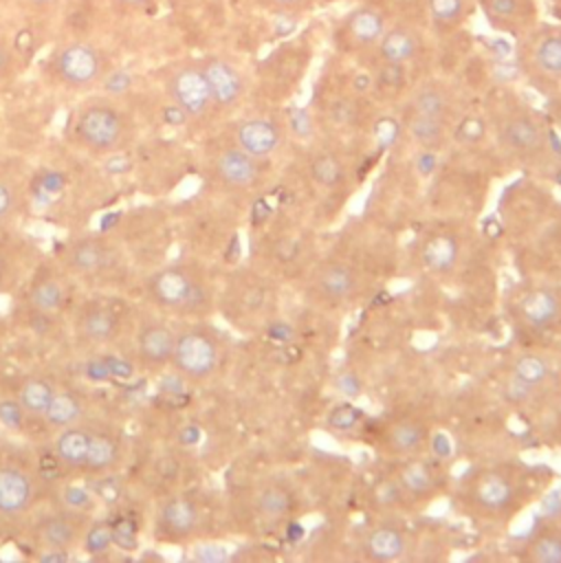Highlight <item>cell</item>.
Instances as JSON below:
<instances>
[{"label":"cell","mask_w":561,"mask_h":563,"mask_svg":"<svg viewBox=\"0 0 561 563\" xmlns=\"http://www.w3.org/2000/svg\"><path fill=\"white\" fill-rule=\"evenodd\" d=\"M359 422H361V411L350 402H341L332 407L328 413V427L334 431H352Z\"/></svg>","instance_id":"39"},{"label":"cell","mask_w":561,"mask_h":563,"mask_svg":"<svg viewBox=\"0 0 561 563\" xmlns=\"http://www.w3.org/2000/svg\"><path fill=\"white\" fill-rule=\"evenodd\" d=\"M548 374H550V367H548L546 358L539 356V354H524L513 365V376L519 383L528 385L530 389L541 385L548 378Z\"/></svg>","instance_id":"35"},{"label":"cell","mask_w":561,"mask_h":563,"mask_svg":"<svg viewBox=\"0 0 561 563\" xmlns=\"http://www.w3.org/2000/svg\"><path fill=\"white\" fill-rule=\"evenodd\" d=\"M420 51V33L411 26L398 24L385 29L383 37L376 44V57L385 64H407Z\"/></svg>","instance_id":"14"},{"label":"cell","mask_w":561,"mask_h":563,"mask_svg":"<svg viewBox=\"0 0 561 563\" xmlns=\"http://www.w3.org/2000/svg\"><path fill=\"white\" fill-rule=\"evenodd\" d=\"M33 501L31 477L11 464L0 466V515L13 517L24 512Z\"/></svg>","instance_id":"12"},{"label":"cell","mask_w":561,"mask_h":563,"mask_svg":"<svg viewBox=\"0 0 561 563\" xmlns=\"http://www.w3.org/2000/svg\"><path fill=\"white\" fill-rule=\"evenodd\" d=\"M0 277H2V257H0Z\"/></svg>","instance_id":"62"},{"label":"cell","mask_w":561,"mask_h":563,"mask_svg":"<svg viewBox=\"0 0 561 563\" xmlns=\"http://www.w3.org/2000/svg\"><path fill=\"white\" fill-rule=\"evenodd\" d=\"M277 7H282V9H301V7H306L310 0H273Z\"/></svg>","instance_id":"58"},{"label":"cell","mask_w":561,"mask_h":563,"mask_svg":"<svg viewBox=\"0 0 561 563\" xmlns=\"http://www.w3.org/2000/svg\"><path fill=\"white\" fill-rule=\"evenodd\" d=\"M81 413H84V402L75 391H55L42 418L51 427L64 429V427L77 424Z\"/></svg>","instance_id":"28"},{"label":"cell","mask_w":561,"mask_h":563,"mask_svg":"<svg viewBox=\"0 0 561 563\" xmlns=\"http://www.w3.org/2000/svg\"><path fill=\"white\" fill-rule=\"evenodd\" d=\"M486 134V125L480 117H466L455 128V139L460 143H480Z\"/></svg>","instance_id":"42"},{"label":"cell","mask_w":561,"mask_h":563,"mask_svg":"<svg viewBox=\"0 0 561 563\" xmlns=\"http://www.w3.org/2000/svg\"><path fill=\"white\" fill-rule=\"evenodd\" d=\"M517 308L524 323L530 328H546L559 317L561 303L550 288H530L521 295Z\"/></svg>","instance_id":"17"},{"label":"cell","mask_w":561,"mask_h":563,"mask_svg":"<svg viewBox=\"0 0 561 563\" xmlns=\"http://www.w3.org/2000/svg\"><path fill=\"white\" fill-rule=\"evenodd\" d=\"M427 440V431L425 427L418 422V420H398L392 424L389 433H387V442L392 446L394 453H400V455H414L422 449Z\"/></svg>","instance_id":"30"},{"label":"cell","mask_w":561,"mask_h":563,"mask_svg":"<svg viewBox=\"0 0 561 563\" xmlns=\"http://www.w3.org/2000/svg\"><path fill=\"white\" fill-rule=\"evenodd\" d=\"M398 479L403 484V488L411 495H427L433 488V473L425 462H407L400 473Z\"/></svg>","instance_id":"36"},{"label":"cell","mask_w":561,"mask_h":563,"mask_svg":"<svg viewBox=\"0 0 561 563\" xmlns=\"http://www.w3.org/2000/svg\"><path fill=\"white\" fill-rule=\"evenodd\" d=\"M62 501L68 510H86L92 506V497L81 486H66L62 493Z\"/></svg>","instance_id":"45"},{"label":"cell","mask_w":561,"mask_h":563,"mask_svg":"<svg viewBox=\"0 0 561 563\" xmlns=\"http://www.w3.org/2000/svg\"><path fill=\"white\" fill-rule=\"evenodd\" d=\"M180 438H183L185 444H191V442H196V438H198V429L189 427V429H185V431L180 433Z\"/></svg>","instance_id":"60"},{"label":"cell","mask_w":561,"mask_h":563,"mask_svg":"<svg viewBox=\"0 0 561 563\" xmlns=\"http://www.w3.org/2000/svg\"><path fill=\"white\" fill-rule=\"evenodd\" d=\"M26 2H29V4H33V7H42V9H44V7H51V4H57V2H59V0H26Z\"/></svg>","instance_id":"61"},{"label":"cell","mask_w":561,"mask_h":563,"mask_svg":"<svg viewBox=\"0 0 561 563\" xmlns=\"http://www.w3.org/2000/svg\"><path fill=\"white\" fill-rule=\"evenodd\" d=\"M112 543L121 548H134L136 545V530L130 519H119L112 523Z\"/></svg>","instance_id":"46"},{"label":"cell","mask_w":561,"mask_h":563,"mask_svg":"<svg viewBox=\"0 0 561 563\" xmlns=\"http://www.w3.org/2000/svg\"><path fill=\"white\" fill-rule=\"evenodd\" d=\"M282 143V132L271 119H246L235 128V145L246 154L262 158L273 154Z\"/></svg>","instance_id":"11"},{"label":"cell","mask_w":561,"mask_h":563,"mask_svg":"<svg viewBox=\"0 0 561 563\" xmlns=\"http://www.w3.org/2000/svg\"><path fill=\"white\" fill-rule=\"evenodd\" d=\"M559 119H561V106H559Z\"/></svg>","instance_id":"63"},{"label":"cell","mask_w":561,"mask_h":563,"mask_svg":"<svg viewBox=\"0 0 561 563\" xmlns=\"http://www.w3.org/2000/svg\"><path fill=\"white\" fill-rule=\"evenodd\" d=\"M194 556L198 561H205V563H218V561L227 559V550L222 545H216V543H205V545L196 548Z\"/></svg>","instance_id":"47"},{"label":"cell","mask_w":561,"mask_h":563,"mask_svg":"<svg viewBox=\"0 0 561 563\" xmlns=\"http://www.w3.org/2000/svg\"><path fill=\"white\" fill-rule=\"evenodd\" d=\"M521 59L537 77L561 81V24H535L524 33Z\"/></svg>","instance_id":"5"},{"label":"cell","mask_w":561,"mask_h":563,"mask_svg":"<svg viewBox=\"0 0 561 563\" xmlns=\"http://www.w3.org/2000/svg\"><path fill=\"white\" fill-rule=\"evenodd\" d=\"M198 523V506L189 497H172L158 510V530L165 537L183 539L194 532Z\"/></svg>","instance_id":"16"},{"label":"cell","mask_w":561,"mask_h":563,"mask_svg":"<svg viewBox=\"0 0 561 563\" xmlns=\"http://www.w3.org/2000/svg\"><path fill=\"white\" fill-rule=\"evenodd\" d=\"M125 9H145L152 4V0H117Z\"/></svg>","instance_id":"59"},{"label":"cell","mask_w":561,"mask_h":563,"mask_svg":"<svg viewBox=\"0 0 561 563\" xmlns=\"http://www.w3.org/2000/svg\"><path fill=\"white\" fill-rule=\"evenodd\" d=\"M68 559V554H66V550H62V548H48V552H44L42 556H40V561H44V563H57V561H66Z\"/></svg>","instance_id":"56"},{"label":"cell","mask_w":561,"mask_h":563,"mask_svg":"<svg viewBox=\"0 0 561 563\" xmlns=\"http://www.w3.org/2000/svg\"><path fill=\"white\" fill-rule=\"evenodd\" d=\"M77 136L90 150L112 152L128 136V119L114 106L92 103L79 112Z\"/></svg>","instance_id":"2"},{"label":"cell","mask_w":561,"mask_h":563,"mask_svg":"<svg viewBox=\"0 0 561 563\" xmlns=\"http://www.w3.org/2000/svg\"><path fill=\"white\" fill-rule=\"evenodd\" d=\"M407 130L414 136V141H418L425 147H433L444 139V121L422 117V114H416V112L409 114Z\"/></svg>","instance_id":"34"},{"label":"cell","mask_w":561,"mask_h":563,"mask_svg":"<svg viewBox=\"0 0 561 563\" xmlns=\"http://www.w3.org/2000/svg\"><path fill=\"white\" fill-rule=\"evenodd\" d=\"M121 453L119 440L106 431H92L90 435V444H88V455L84 462V471L90 473H101L108 471L117 464Z\"/></svg>","instance_id":"27"},{"label":"cell","mask_w":561,"mask_h":563,"mask_svg":"<svg viewBox=\"0 0 561 563\" xmlns=\"http://www.w3.org/2000/svg\"><path fill=\"white\" fill-rule=\"evenodd\" d=\"M387 29V18L378 7L361 4L352 9L334 31V40L343 51H365L378 44Z\"/></svg>","instance_id":"7"},{"label":"cell","mask_w":561,"mask_h":563,"mask_svg":"<svg viewBox=\"0 0 561 563\" xmlns=\"http://www.w3.org/2000/svg\"><path fill=\"white\" fill-rule=\"evenodd\" d=\"M458 251H460L458 240L453 235L438 233L425 242L420 257L429 271L447 273L449 268H453V264L458 260Z\"/></svg>","instance_id":"26"},{"label":"cell","mask_w":561,"mask_h":563,"mask_svg":"<svg viewBox=\"0 0 561 563\" xmlns=\"http://www.w3.org/2000/svg\"><path fill=\"white\" fill-rule=\"evenodd\" d=\"M174 343H176L174 330L158 321H150L141 325L136 334V352L141 361L150 367H161L169 363L174 354Z\"/></svg>","instance_id":"13"},{"label":"cell","mask_w":561,"mask_h":563,"mask_svg":"<svg viewBox=\"0 0 561 563\" xmlns=\"http://www.w3.org/2000/svg\"><path fill=\"white\" fill-rule=\"evenodd\" d=\"M53 394H55V387L51 385V380L42 376H31L22 383L18 400L29 416H44Z\"/></svg>","instance_id":"31"},{"label":"cell","mask_w":561,"mask_h":563,"mask_svg":"<svg viewBox=\"0 0 561 563\" xmlns=\"http://www.w3.org/2000/svg\"><path fill=\"white\" fill-rule=\"evenodd\" d=\"M187 119H189V117H187L178 106H174V103L165 110V121L172 123V125H180V123H185Z\"/></svg>","instance_id":"53"},{"label":"cell","mask_w":561,"mask_h":563,"mask_svg":"<svg viewBox=\"0 0 561 563\" xmlns=\"http://www.w3.org/2000/svg\"><path fill=\"white\" fill-rule=\"evenodd\" d=\"M356 284H359L356 273L343 262H332L323 266L317 277L319 292L332 301H343L352 297V292L356 290Z\"/></svg>","instance_id":"23"},{"label":"cell","mask_w":561,"mask_h":563,"mask_svg":"<svg viewBox=\"0 0 561 563\" xmlns=\"http://www.w3.org/2000/svg\"><path fill=\"white\" fill-rule=\"evenodd\" d=\"M79 532V521L73 515H51L40 523V539L44 541L46 548H62L66 550L68 545L75 543Z\"/></svg>","instance_id":"29"},{"label":"cell","mask_w":561,"mask_h":563,"mask_svg":"<svg viewBox=\"0 0 561 563\" xmlns=\"http://www.w3.org/2000/svg\"><path fill=\"white\" fill-rule=\"evenodd\" d=\"M546 128L528 110H515L499 123V141L517 156H535L546 147Z\"/></svg>","instance_id":"8"},{"label":"cell","mask_w":561,"mask_h":563,"mask_svg":"<svg viewBox=\"0 0 561 563\" xmlns=\"http://www.w3.org/2000/svg\"><path fill=\"white\" fill-rule=\"evenodd\" d=\"M370 86H372L370 75L361 73V75H356V77H354V90H356V92H363V90H367Z\"/></svg>","instance_id":"57"},{"label":"cell","mask_w":561,"mask_h":563,"mask_svg":"<svg viewBox=\"0 0 561 563\" xmlns=\"http://www.w3.org/2000/svg\"><path fill=\"white\" fill-rule=\"evenodd\" d=\"M147 292L154 303L167 310L196 312L205 303L202 286L180 266H167L154 273L147 282Z\"/></svg>","instance_id":"3"},{"label":"cell","mask_w":561,"mask_h":563,"mask_svg":"<svg viewBox=\"0 0 561 563\" xmlns=\"http://www.w3.org/2000/svg\"><path fill=\"white\" fill-rule=\"evenodd\" d=\"M130 169V161L125 156H112L106 161V172L117 176V174H123Z\"/></svg>","instance_id":"51"},{"label":"cell","mask_w":561,"mask_h":563,"mask_svg":"<svg viewBox=\"0 0 561 563\" xmlns=\"http://www.w3.org/2000/svg\"><path fill=\"white\" fill-rule=\"evenodd\" d=\"M477 4L495 31L524 35L537 24L535 0H477Z\"/></svg>","instance_id":"9"},{"label":"cell","mask_w":561,"mask_h":563,"mask_svg":"<svg viewBox=\"0 0 561 563\" xmlns=\"http://www.w3.org/2000/svg\"><path fill=\"white\" fill-rule=\"evenodd\" d=\"M77 332L92 343H108L119 332V317L103 303H90L77 317Z\"/></svg>","instance_id":"18"},{"label":"cell","mask_w":561,"mask_h":563,"mask_svg":"<svg viewBox=\"0 0 561 563\" xmlns=\"http://www.w3.org/2000/svg\"><path fill=\"white\" fill-rule=\"evenodd\" d=\"M405 64H385L381 62V68L376 73V86L381 88H389V90H398L405 86Z\"/></svg>","instance_id":"41"},{"label":"cell","mask_w":561,"mask_h":563,"mask_svg":"<svg viewBox=\"0 0 561 563\" xmlns=\"http://www.w3.org/2000/svg\"><path fill=\"white\" fill-rule=\"evenodd\" d=\"M218 361H220L218 341L207 330L189 328L176 334L172 363L183 376L191 380H205L216 372Z\"/></svg>","instance_id":"4"},{"label":"cell","mask_w":561,"mask_h":563,"mask_svg":"<svg viewBox=\"0 0 561 563\" xmlns=\"http://www.w3.org/2000/svg\"><path fill=\"white\" fill-rule=\"evenodd\" d=\"M310 174L312 178L323 185V187H334L343 180L345 172H343V165L341 161L334 156V154H328V152H321L312 158L310 163Z\"/></svg>","instance_id":"38"},{"label":"cell","mask_w":561,"mask_h":563,"mask_svg":"<svg viewBox=\"0 0 561 563\" xmlns=\"http://www.w3.org/2000/svg\"><path fill=\"white\" fill-rule=\"evenodd\" d=\"M11 64H13V53L7 46V42L0 40V77H4L11 70Z\"/></svg>","instance_id":"52"},{"label":"cell","mask_w":561,"mask_h":563,"mask_svg":"<svg viewBox=\"0 0 561 563\" xmlns=\"http://www.w3.org/2000/svg\"><path fill=\"white\" fill-rule=\"evenodd\" d=\"M24 407L20 405V400H11V398H4L0 400V422L7 427V429H13V431H20L24 427Z\"/></svg>","instance_id":"43"},{"label":"cell","mask_w":561,"mask_h":563,"mask_svg":"<svg viewBox=\"0 0 561 563\" xmlns=\"http://www.w3.org/2000/svg\"><path fill=\"white\" fill-rule=\"evenodd\" d=\"M112 543V526L106 521H97L88 528L86 537H84V550L88 554H99L103 550H108Z\"/></svg>","instance_id":"40"},{"label":"cell","mask_w":561,"mask_h":563,"mask_svg":"<svg viewBox=\"0 0 561 563\" xmlns=\"http://www.w3.org/2000/svg\"><path fill=\"white\" fill-rule=\"evenodd\" d=\"M528 559L537 563H561V534L559 532H539L528 543Z\"/></svg>","instance_id":"37"},{"label":"cell","mask_w":561,"mask_h":563,"mask_svg":"<svg viewBox=\"0 0 561 563\" xmlns=\"http://www.w3.org/2000/svg\"><path fill=\"white\" fill-rule=\"evenodd\" d=\"M167 95L172 97L174 106H178L187 117H194V119L207 114L209 108L213 106L200 62L180 64L167 77Z\"/></svg>","instance_id":"6"},{"label":"cell","mask_w":561,"mask_h":563,"mask_svg":"<svg viewBox=\"0 0 561 563\" xmlns=\"http://www.w3.org/2000/svg\"><path fill=\"white\" fill-rule=\"evenodd\" d=\"M53 75L68 88H90L106 73V55L90 42H68L53 53Z\"/></svg>","instance_id":"1"},{"label":"cell","mask_w":561,"mask_h":563,"mask_svg":"<svg viewBox=\"0 0 561 563\" xmlns=\"http://www.w3.org/2000/svg\"><path fill=\"white\" fill-rule=\"evenodd\" d=\"M431 446H433L436 455H440V457H444V455L451 453V444H449L447 435H442V433H438V435L431 440Z\"/></svg>","instance_id":"54"},{"label":"cell","mask_w":561,"mask_h":563,"mask_svg":"<svg viewBox=\"0 0 561 563\" xmlns=\"http://www.w3.org/2000/svg\"><path fill=\"white\" fill-rule=\"evenodd\" d=\"M405 537L394 526H378L365 537V554L374 561H396L405 552Z\"/></svg>","instance_id":"24"},{"label":"cell","mask_w":561,"mask_h":563,"mask_svg":"<svg viewBox=\"0 0 561 563\" xmlns=\"http://www.w3.org/2000/svg\"><path fill=\"white\" fill-rule=\"evenodd\" d=\"M288 125L295 136L308 139L312 134V117L304 108H290L288 110Z\"/></svg>","instance_id":"44"},{"label":"cell","mask_w":561,"mask_h":563,"mask_svg":"<svg viewBox=\"0 0 561 563\" xmlns=\"http://www.w3.org/2000/svg\"><path fill=\"white\" fill-rule=\"evenodd\" d=\"M216 169H218V176H220L227 185H233V187H246V185H251V183L257 178V174H260L257 158L251 156V154H246V152L240 150L238 145L224 150V152L216 158Z\"/></svg>","instance_id":"19"},{"label":"cell","mask_w":561,"mask_h":563,"mask_svg":"<svg viewBox=\"0 0 561 563\" xmlns=\"http://www.w3.org/2000/svg\"><path fill=\"white\" fill-rule=\"evenodd\" d=\"M15 207V191L7 180H0V220L11 216Z\"/></svg>","instance_id":"48"},{"label":"cell","mask_w":561,"mask_h":563,"mask_svg":"<svg viewBox=\"0 0 561 563\" xmlns=\"http://www.w3.org/2000/svg\"><path fill=\"white\" fill-rule=\"evenodd\" d=\"M90 435H92V431L86 429V427H77V424L64 427L62 433L55 440L57 460L62 464H66L68 468H81L84 471Z\"/></svg>","instance_id":"21"},{"label":"cell","mask_w":561,"mask_h":563,"mask_svg":"<svg viewBox=\"0 0 561 563\" xmlns=\"http://www.w3.org/2000/svg\"><path fill=\"white\" fill-rule=\"evenodd\" d=\"M337 389L343 394V396H356L361 391V383L354 374H341L339 380H337Z\"/></svg>","instance_id":"49"},{"label":"cell","mask_w":561,"mask_h":563,"mask_svg":"<svg viewBox=\"0 0 561 563\" xmlns=\"http://www.w3.org/2000/svg\"><path fill=\"white\" fill-rule=\"evenodd\" d=\"M429 22L436 33L451 35L471 13L469 0H425Z\"/></svg>","instance_id":"22"},{"label":"cell","mask_w":561,"mask_h":563,"mask_svg":"<svg viewBox=\"0 0 561 563\" xmlns=\"http://www.w3.org/2000/svg\"><path fill=\"white\" fill-rule=\"evenodd\" d=\"M411 112L447 123V119L451 114L449 92L444 88H440L438 84L420 86L411 97Z\"/></svg>","instance_id":"25"},{"label":"cell","mask_w":561,"mask_h":563,"mask_svg":"<svg viewBox=\"0 0 561 563\" xmlns=\"http://www.w3.org/2000/svg\"><path fill=\"white\" fill-rule=\"evenodd\" d=\"M200 68L205 73L213 106L229 108L240 101V97L244 92V81H242L240 70L231 62L209 55V57L200 59Z\"/></svg>","instance_id":"10"},{"label":"cell","mask_w":561,"mask_h":563,"mask_svg":"<svg viewBox=\"0 0 561 563\" xmlns=\"http://www.w3.org/2000/svg\"><path fill=\"white\" fill-rule=\"evenodd\" d=\"M103 365H106L108 374H117V376H123V378H128L132 374V365L123 363V361H117V358H106Z\"/></svg>","instance_id":"50"},{"label":"cell","mask_w":561,"mask_h":563,"mask_svg":"<svg viewBox=\"0 0 561 563\" xmlns=\"http://www.w3.org/2000/svg\"><path fill=\"white\" fill-rule=\"evenodd\" d=\"M112 260H114L112 249L106 242L95 240V238H86V240L75 242L70 253H68L70 266L79 273H86V275L106 271L112 264Z\"/></svg>","instance_id":"20"},{"label":"cell","mask_w":561,"mask_h":563,"mask_svg":"<svg viewBox=\"0 0 561 563\" xmlns=\"http://www.w3.org/2000/svg\"><path fill=\"white\" fill-rule=\"evenodd\" d=\"M293 508V495L284 486H268L257 495V510L266 519H282Z\"/></svg>","instance_id":"33"},{"label":"cell","mask_w":561,"mask_h":563,"mask_svg":"<svg viewBox=\"0 0 561 563\" xmlns=\"http://www.w3.org/2000/svg\"><path fill=\"white\" fill-rule=\"evenodd\" d=\"M473 499L477 508L486 512H502L515 499V486L502 471H488L477 477L473 486Z\"/></svg>","instance_id":"15"},{"label":"cell","mask_w":561,"mask_h":563,"mask_svg":"<svg viewBox=\"0 0 561 563\" xmlns=\"http://www.w3.org/2000/svg\"><path fill=\"white\" fill-rule=\"evenodd\" d=\"M271 336L277 339V341H290L293 330H290L286 323H273V325H271Z\"/></svg>","instance_id":"55"},{"label":"cell","mask_w":561,"mask_h":563,"mask_svg":"<svg viewBox=\"0 0 561 563\" xmlns=\"http://www.w3.org/2000/svg\"><path fill=\"white\" fill-rule=\"evenodd\" d=\"M29 301L37 312L53 314L64 306V290H62L59 282H55L53 277H46V279H40L33 284V288L29 292Z\"/></svg>","instance_id":"32"}]
</instances>
